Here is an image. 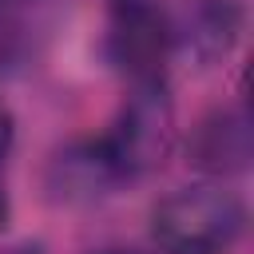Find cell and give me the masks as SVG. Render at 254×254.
<instances>
[{
	"label": "cell",
	"instance_id": "cell-1",
	"mask_svg": "<svg viewBox=\"0 0 254 254\" xmlns=\"http://www.w3.org/2000/svg\"><path fill=\"white\" fill-rule=\"evenodd\" d=\"M246 206L222 183H190L151 210V238L167 254H222L238 242Z\"/></svg>",
	"mask_w": 254,
	"mask_h": 254
},
{
	"label": "cell",
	"instance_id": "cell-2",
	"mask_svg": "<svg viewBox=\"0 0 254 254\" xmlns=\"http://www.w3.org/2000/svg\"><path fill=\"white\" fill-rule=\"evenodd\" d=\"M95 147L119 183L159 171L175 151V103L167 95V83L131 87Z\"/></svg>",
	"mask_w": 254,
	"mask_h": 254
},
{
	"label": "cell",
	"instance_id": "cell-3",
	"mask_svg": "<svg viewBox=\"0 0 254 254\" xmlns=\"http://www.w3.org/2000/svg\"><path fill=\"white\" fill-rule=\"evenodd\" d=\"M103 56L131 87L163 83V71L175 56L167 8L159 0H107Z\"/></svg>",
	"mask_w": 254,
	"mask_h": 254
},
{
	"label": "cell",
	"instance_id": "cell-4",
	"mask_svg": "<svg viewBox=\"0 0 254 254\" xmlns=\"http://www.w3.org/2000/svg\"><path fill=\"white\" fill-rule=\"evenodd\" d=\"M171 44L175 52L190 56L198 67H210L230 56L242 36V4L238 0H179L171 12Z\"/></svg>",
	"mask_w": 254,
	"mask_h": 254
},
{
	"label": "cell",
	"instance_id": "cell-5",
	"mask_svg": "<svg viewBox=\"0 0 254 254\" xmlns=\"http://www.w3.org/2000/svg\"><path fill=\"white\" fill-rule=\"evenodd\" d=\"M250 115L242 103H230V107H214L210 115L198 119V127L190 131V143H187V155L190 163L210 175V179H226V175H238L250 167Z\"/></svg>",
	"mask_w": 254,
	"mask_h": 254
},
{
	"label": "cell",
	"instance_id": "cell-6",
	"mask_svg": "<svg viewBox=\"0 0 254 254\" xmlns=\"http://www.w3.org/2000/svg\"><path fill=\"white\" fill-rule=\"evenodd\" d=\"M12 143H16V119H12V111L0 103V163L12 155Z\"/></svg>",
	"mask_w": 254,
	"mask_h": 254
},
{
	"label": "cell",
	"instance_id": "cell-7",
	"mask_svg": "<svg viewBox=\"0 0 254 254\" xmlns=\"http://www.w3.org/2000/svg\"><path fill=\"white\" fill-rule=\"evenodd\" d=\"M4 222H8V194L0 190V226H4Z\"/></svg>",
	"mask_w": 254,
	"mask_h": 254
},
{
	"label": "cell",
	"instance_id": "cell-8",
	"mask_svg": "<svg viewBox=\"0 0 254 254\" xmlns=\"http://www.w3.org/2000/svg\"><path fill=\"white\" fill-rule=\"evenodd\" d=\"M103 254H131V250H103Z\"/></svg>",
	"mask_w": 254,
	"mask_h": 254
}]
</instances>
